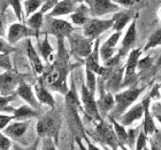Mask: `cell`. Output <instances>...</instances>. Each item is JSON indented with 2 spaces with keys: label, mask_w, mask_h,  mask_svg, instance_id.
Returning <instances> with one entry per match:
<instances>
[{
  "label": "cell",
  "mask_w": 161,
  "mask_h": 150,
  "mask_svg": "<svg viewBox=\"0 0 161 150\" xmlns=\"http://www.w3.org/2000/svg\"><path fill=\"white\" fill-rule=\"evenodd\" d=\"M57 40L58 50L55 53L54 60L50 64L45 65V69L40 77L43 78L44 84L46 85L48 90L64 95L69 90L67 78L74 65L70 62V54L68 53L67 48L64 46V39Z\"/></svg>",
  "instance_id": "cell-1"
},
{
  "label": "cell",
  "mask_w": 161,
  "mask_h": 150,
  "mask_svg": "<svg viewBox=\"0 0 161 150\" xmlns=\"http://www.w3.org/2000/svg\"><path fill=\"white\" fill-rule=\"evenodd\" d=\"M62 117L57 108H51V110L45 115H42L37 119L36 124V133L38 137H51L58 144L59 134H60Z\"/></svg>",
  "instance_id": "cell-2"
},
{
  "label": "cell",
  "mask_w": 161,
  "mask_h": 150,
  "mask_svg": "<svg viewBox=\"0 0 161 150\" xmlns=\"http://www.w3.org/2000/svg\"><path fill=\"white\" fill-rule=\"evenodd\" d=\"M143 91H144L143 87H141V88L139 87H129L128 90L122 91L120 93L119 92L115 93V106L111 112L108 113V116H112L118 119L124 111L128 110L136 102V100L139 97Z\"/></svg>",
  "instance_id": "cell-3"
},
{
  "label": "cell",
  "mask_w": 161,
  "mask_h": 150,
  "mask_svg": "<svg viewBox=\"0 0 161 150\" xmlns=\"http://www.w3.org/2000/svg\"><path fill=\"white\" fill-rule=\"evenodd\" d=\"M94 135L93 137L97 139L100 143H104L108 147L113 148V149H118L120 147V142H119L118 137L115 135L114 128L112 126V124L105 118L100 119L99 122L96 123V128H94Z\"/></svg>",
  "instance_id": "cell-4"
},
{
  "label": "cell",
  "mask_w": 161,
  "mask_h": 150,
  "mask_svg": "<svg viewBox=\"0 0 161 150\" xmlns=\"http://www.w3.org/2000/svg\"><path fill=\"white\" fill-rule=\"evenodd\" d=\"M80 103L83 108L84 115L90 120L97 123L100 119H103L99 113L97 107V100L94 97V93H92L86 87L85 84H82V90H80Z\"/></svg>",
  "instance_id": "cell-5"
},
{
  "label": "cell",
  "mask_w": 161,
  "mask_h": 150,
  "mask_svg": "<svg viewBox=\"0 0 161 150\" xmlns=\"http://www.w3.org/2000/svg\"><path fill=\"white\" fill-rule=\"evenodd\" d=\"M113 28V20H101L99 17H91L83 25V34L89 39L94 40L100 37L101 34Z\"/></svg>",
  "instance_id": "cell-6"
},
{
  "label": "cell",
  "mask_w": 161,
  "mask_h": 150,
  "mask_svg": "<svg viewBox=\"0 0 161 150\" xmlns=\"http://www.w3.org/2000/svg\"><path fill=\"white\" fill-rule=\"evenodd\" d=\"M70 45V52L73 55L80 59H85V57L91 53L92 47H93L94 40L89 39L84 34H73L67 38Z\"/></svg>",
  "instance_id": "cell-7"
},
{
  "label": "cell",
  "mask_w": 161,
  "mask_h": 150,
  "mask_svg": "<svg viewBox=\"0 0 161 150\" xmlns=\"http://www.w3.org/2000/svg\"><path fill=\"white\" fill-rule=\"evenodd\" d=\"M6 37L8 43L15 46L22 39H27V38H36L37 39V34H36V32L32 29L28 27L25 22L17 21V22L12 23L8 27L6 32Z\"/></svg>",
  "instance_id": "cell-8"
},
{
  "label": "cell",
  "mask_w": 161,
  "mask_h": 150,
  "mask_svg": "<svg viewBox=\"0 0 161 150\" xmlns=\"http://www.w3.org/2000/svg\"><path fill=\"white\" fill-rule=\"evenodd\" d=\"M99 47H100V40H99V38H97V39H94L93 47H92L91 53L85 57V68L91 70L92 72H94L97 76H100L101 78H105L106 75L108 74L109 68L100 64Z\"/></svg>",
  "instance_id": "cell-9"
},
{
  "label": "cell",
  "mask_w": 161,
  "mask_h": 150,
  "mask_svg": "<svg viewBox=\"0 0 161 150\" xmlns=\"http://www.w3.org/2000/svg\"><path fill=\"white\" fill-rule=\"evenodd\" d=\"M89 14L92 17H101L106 14H114L121 9V6L113 0H86Z\"/></svg>",
  "instance_id": "cell-10"
},
{
  "label": "cell",
  "mask_w": 161,
  "mask_h": 150,
  "mask_svg": "<svg viewBox=\"0 0 161 150\" xmlns=\"http://www.w3.org/2000/svg\"><path fill=\"white\" fill-rule=\"evenodd\" d=\"M23 77L24 75H21L14 68L10 70H5L0 74V93L3 95L15 94L17 85Z\"/></svg>",
  "instance_id": "cell-11"
},
{
  "label": "cell",
  "mask_w": 161,
  "mask_h": 150,
  "mask_svg": "<svg viewBox=\"0 0 161 150\" xmlns=\"http://www.w3.org/2000/svg\"><path fill=\"white\" fill-rule=\"evenodd\" d=\"M142 49L141 48H134L130 49L128 60L124 64V75L123 81H122V87L129 86L134 83L136 79V69H137L138 60L141 59Z\"/></svg>",
  "instance_id": "cell-12"
},
{
  "label": "cell",
  "mask_w": 161,
  "mask_h": 150,
  "mask_svg": "<svg viewBox=\"0 0 161 150\" xmlns=\"http://www.w3.org/2000/svg\"><path fill=\"white\" fill-rule=\"evenodd\" d=\"M50 23L47 34H52L57 39H66L75 31V28L73 24H70L68 21L59 18V17H48Z\"/></svg>",
  "instance_id": "cell-13"
},
{
  "label": "cell",
  "mask_w": 161,
  "mask_h": 150,
  "mask_svg": "<svg viewBox=\"0 0 161 150\" xmlns=\"http://www.w3.org/2000/svg\"><path fill=\"white\" fill-rule=\"evenodd\" d=\"M124 75V65H121L120 63L116 64L115 67L109 68L108 74L106 75L104 79L105 88L111 92V93H118V91L122 87Z\"/></svg>",
  "instance_id": "cell-14"
},
{
  "label": "cell",
  "mask_w": 161,
  "mask_h": 150,
  "mask_svg": "<svg viewBox=\"0 0 161 150\" xmlns=\"http://www.w3.org/2000/svg\"><path fill=\"white\" fill-rule=\"evenodd\" d=\"M99 88H100V95H99V99L97 100V107L101 118H106L108 116V113L111 112L112 109L115 106L114 95H113V93L108 92L105 88L104 79L101 80V83L99 84Z\"/></svg>",
  "instance_id": "cell-15"
},
{
  "label": "cell",
  "mask_w": 161,
  "mask_h": 150,
  "mask_svg": "<svg viewBox=\"0 0 161 150\" xmlns=\"http://www.w3.org/2000/svg\"><path fill=\"white\" fill-rule=\"evenodd\" d=\"M15 94H16V96L21 97V99H22L27 104H29L30 107L35 108V109H37V110H40V103L38 102L37 97H36L34 87L31 86L30 84H28L23 78L20 80V83L17 85Z\"/></svg>",
  "instance_id": "cell-16"
},
{
  "label": "cell",
  "mask_w": 161,
  "mask_h": 150,
  "mask_svg": "<svg viewBox=\"0 0 161 150\" xmlns=\"http://www.w3.org/2000/svg\"><path fill=\"white\" fill-rule=\"evenodd\" d=\"M25 55H27L29 64H30L31 69L34 71L35 76H40V75L43 74L44 69H45V65H44V62L42 61V57H40L39 53H38V50L34 46L31 38H27Z\"/></svg>",
  "instance_id": "cell-17"
},
{
  "label": "cell",
  "mask_w": 161,
  "mask_h": 150,
  "mask_svg": "<svg viewBox=\"0 0 161 150\" xmlns=\"http://www.w3.org/2000/svg\"><path fill=\"white\" fill-rule=\"evenodd\" d=\"M34 91L40 106L43 104V106H47V107L50 108H57L55 99H54V96L51 93V90H48L46 87V85L44 84L43 78L40 76L37 77V81L35 84Z\"/></svg>",
  "instance_id": "cell-18"
},
{
  "label": "cell",
  "mask_w": 161,
  "mask_h": 150,
  "mask_svg": "<svg viewBox=\"0 0 161 150\" xmlns=\"http://www.w3.org/2000/svg\"><path fill=\"white\" fill-rule=\"evenodd\" d=\"M31 120H12L8 125L3 130L7 137L15 141H20L27 133Z\"/></svg>",
  "instance_id": "cell-19"
},
{
  "label": "cell",
  "mask_w": 161,
  "mask_h": 150,
  "mask_svg": "<svg viewBox=\"0 0 161 150\" xmlns=\"http://www.w3.org/2000/svg\"><path fill=\"white\" fill-rule=\"evenodd\" d=\"M137 17H138V15H135V17L132 18V22L130 23L127 32L124 34L123 39H122V45H121V48L118 52L121 55V57H123L128 52H130V49H132V46H134L135 43H136V38H137L136 21H137Z\"/></svg>",
  "instance_id": "cell-20"
},
{
  "label": "cell",
  "mask_w": 161,
  "mask_h": 150,
  "mask_svg": "<svg viewBox=\"0 0 161 150\" xmlns=\"http://www.w3.org/2000/svg\"><path fill=\"white\" fill-rule=\"evenodd\" d=\"M143 113H144V104H143V102H141V103L135 104L134 107H131L130 109L124 111L118 118V120L125 127L131 126L136 120L141 119L143 117Z\"/></svg>",
  "instance_id": "cell-21"
},
{
  "label": "cell",
  "mask_w": 161,
  "mask_h": 150,
  "mask_svg": "<svg viewBox=\"0 0 161 150\" xmlns=\"http://www.w3.org/2000/svg\"><path fill=\"white\" fill-rule=\"evenodd\" d=\"M143 104H144V113H143V117H144V120H143V126H142V130L147 137L152 135V134L157 132V127H155L154 120H153V117L151 115V110H150V103H151V97L148 96L146 99L142 101Z\"/></svg>",
  "instance_id": "cell-22"
},
{
  "label": "cell",
  "mask_w": 161,
  "mask_h": 150,
  "mask_svg": "<svg viewBox=\"0 0 161 150\" xmlns=\"http://www.w3.org/2000/svg\"><path fill=\"white\" fill-rule=\"evenodd\" d=\"M37 47H38V53H39L40 57L43 59L46 64H50L52 61L54 60V49L52 45H51L50 40H48V34L45 32L44 34V37L42 40H37Z\"/></svg>",
  "instance_id": "cell-23"
},
{
  "label": "cell",
  "mask_w": 161,
  "mask_h": 150,
  "mask_svg": "<svg viewBox=\"0 0 161 150\" xmlns=\"http://www.w3.org/2000/svg\"><path fill=\"white\" fill-rule=\"evenodd\" d=\"M13 117L15 120H32V119H38L42 113L40 110H37L35 108L30 107L29 104H23L19 108H14L13 111Z\"/></svg>",
  "instance_id": "cell-24"
},
{
  "label": "cell",
  "mask_w": 161,
  "mask_h": 150,
  "mask_svg": "<svg viewBox=\"0 0 161 150\" xmlns=\"http://www.w3.org/2000/svg\"><path fill=\"white\" fill-rule=\"evenodd\" d=\"M75 3H76L74 0H59L57 5L47 13V15H48V17H59L64 16V15H69L76 8Z\"/></svg>",
  "instance_id": "cell-25"
},
{
  "label": "cell",
  "mask_w": 161,
  "mask_h": 150,
  "mask_svg": "<svg viewBox=\"0 0 161 150\" xmlns=\"http://www.w3.org/2000/svg\"><path fill=\"white\" fill-rule=\"evenodd\" d=\"M113 30L114 31H122L127 24L132 20V14L130 10H119L114 13L113 17Z\"/></svg>",
  "instance_id": "cell-26"
},
{
  "label": "cell",
  "mask_w": 161,
  "mask_h": 150,
  "mask_svg": "<svg viewBox=\"0 0 161 150\" xmlns=\"http://www.w3.org/2000/svg\"><path fill=\"white\" fill-rule=\"evenodd\" d=\"M107 117L109 123L112 124V126L114 128L115 135H116L119 142H120V146H122V148H124V144H127L128 142V131L125 130V126L122 125L114 117L112 116H107Z\"/></svg>",
  "instance_id": "cell-27"
},
{
  "label": "cell",
  "mask_w": 161,
  "mask_h": 150,
  "mask_svg": "<svg viewBox=\"0 0 161 150\" xmlns=\"http://www.w3.org/2000/svg\"><path fill=\"white\" fill-rule=\"evenodd\" d=\"M25 24H27L28 27L32 29V30L36 32L37 34V39L36 40H39V34H40V30H42V27H43V23H44V13L42 10H38L36 13H34L32 15L28 17L27 20L24 21Z\"/></svg>",
  "instance_id": "cell-28"
},
{
  "label": "cell",
  "mask_w": 161,
  "mask_h": 150,
  "mask_svg": "<svg viewBox=\"0 0 161 150\" xmlns=\"http://www.w3.org/2000/svg\"><path fill=\"white\" fill-rule=\"evenodd\" d=\"M87 14H89V8H87V6H85L83 3L80 5V6H77L70 15L73 24L78 25V27H83L84 24L86 23V21L89 20Z\"/></svg>",
  "instance_id": "cell-29"
},
{
  "label": "cell",
  "mask_w": 161,
  "mask_h": 150,
  "mask_svg": "<svg viewBox=\"0 0 161 150\" xmlns=\"http://www.w3.org/2000/svg\"><path fill=\"white\" fill-rule=\"evenodd\" d=\"M22 5H23L24 21H25L30 15L40 9V7L43 5V0H24Z\"/></svg>",
  "instance_id": "cell-30"
},
{
  "label": "cell",
  "mask_w": 161,
  "mask_h": 150,
  "mask_svg": "<svg viewBox=\"0 0 161 150\" xmlns=\"http://www.w3.org/2000/svg\"><path fill=\"white\" fill-rule=\"evenodd\" d=\"M16 99V94H10V95H3L0 93V112L13 113L14 108L9 106L10 102H13Z\"/></svg>",
  "instance_id": "cell-31"
},
{
  "label": "cell",
  "mask_w": 161,
  "mask_h": 150,
  "mask_svg": "<svg viewBox=\"0 0 161 150\" xmlns=\"http://www.w3.org/2000/svg\"><path fill=\"white\" fill-rule=\"evenodd\" d=\"M161 46V28L155 30L153 34H151V37L148 38L147 43L144 47V52H147L148 49L155 48V47Z\"/></svg>",
  "instance_id": "cell-32"
},
{
  "label": "cell",
  "mask_w": 161,
  "mask_h": 150,
  "mask_svg": "<svg viewBox=\"0 0 161 150\" xmlns=\"http://www.w3.org/2000/svg\"><path fill=\"white\" fill-rule=\"evenodd\" d=\"M8 5L12 7L13 12L15 13V16H16L17 21H20V22H24L22 0H8Z\"/></svg>",
  "instance_id": "cell-33"
},
{
  "label": "cell",
  "mask_w": 161,
  "mask_h": 150,
  "mask_svg": "<svg viewBox=\"0 0 161 150\" xmlns=\"http://www.w3.org/2000/svg\"><path fill=\"white\" fill-rule=\"evenodd\" d=\"M85 79H86V83H85L86 87L92 93L96 94V90H97V75L85 68Z\"/></svg>",
  "instance_id": "cell-34"
},
{
  "label": "cell",
  "mask_w": 161,
  "mask_h": 150,
  "mask_svg": "<svg viewBox=\"0 0 161 150\" xmlns=\"http://www.w3.org/2000/svg\"><path fill=\"white\" fill-rule=\"evenodd\" d=\"M122 31H114V34H112L111 37L108 38L106 41H105L101 46L103 47H106V48H112V49H115V47H116V45H118L119 40H120L121 36H122V34H121Z\"/></svg>",
  "instance_id": "cell-35"
},
{
  "label": "cell",
  "mask_w": 161,
  "mask_h": 150,
  "mask_svg": "<svg viewBox=\"0 0 161 150\" xmlns=\"http://www.w3.org/2000/svg\"><path fill=\"white\" fill-rule=\"evenodd\" d=\"M17 52V47L8 43V40L5 39V37H0V53L12 54Z\"/></svg>",
  "instance_id": "cell-36"
},
{
  "label": "cell",
  "mask_w": 161,
  "mask_h": 150,
  "mask_svg": "<svg viewBox=\"0 0 161 150\" xmlns=\"http://www.w3.org/2000/svg\"><path fill=\"white\" fill-rule=\"evenodd\" d=\"M13 63L10 59V54L0 53V69L3 70H10L13 69Z\"/></svg>",
  "instance_id": "cell-37"
},
{
  "label": "cell",
  "mask_w": 161,
  "mask_h": 150,
  "mask_svg": "<svg viewBox=\"0 0 161 150\" xmlns=\"http://www.w3.org/2000/svg\"><path fill=\"white\" fill-rule=\"evenodd\" d=\"M147 135L143 132V130L138 133L137 135V139H136V146L135 148L137 150H142V149H146V143H147Z\"/></svg>",
  "instance_id": "cell-38"
},
{
  "label": "cell",
  "mask_w": 161,
  "mask_h": 150,
  "mask_svg": "<svg viewBox=\"0 0 161 150\" xmlns=\"http://www.w3.org/2000/svg\"><path fill=\"white\" fill-rule=\"evenodd\" d=\"M12 139L7 137L3 131H0V150H8L12 148Z\"/></svg>",
  "instance_id": "cell-39"
},
{
  "label": "cell",
  "mask_w": 161,
  "mask_h": 150,
  "mask_svg": "<svg viewBox=\"0 0 161 150\" xmlns=\"http://www.w3.org/2000/svg\"><path fill=\"white\" fill-rule=\"evenodd\" d=\"M12 120H14V117L12 113L0 112V131H3Z\"/></svg>",
  "instance_id": "cell-40"
},
{
  "label": "cell",
  "mask_w": 161,
  "mask_h": 150,
  "mask_svg": "<svg viewBox=\"0 0 161 150\" xmlns=\"http://www.w3.org/2000/svg\"><path fill=\"white\" fill-rule=\"evenodd\" d=\"M152 57L150 56H146L144 59H142V60H138V64H137V68H139V70L142 71H145L150 69V67L152 65Z\"/></svg>",
  "instance_id": "cell-41"
},
{
  "label": "cell",
  "mask_w": 161,
  "mask_h": 150,
  "mask_svg": "<svg viewBox=\"0 0 161 150\" xmlns=\"http://www.w3.org/2000/svg\"><path fill=\"white\" fill-rule=\"evenodd\" d=\"M128 131V142L127 144L129 146L130 148L134 147V144L136 143V139H137V132L138 130H136V128H129Z\"/></svg>",
  "instance_id": "cell-42"
},
{
  "label": "cell",
  "mask_w": 161,
  "mask_h": 150,
  "mask_svg": "<svg viewBox=\"0 0 161 150\" xmlns=\"http://www.w3.org/2000/svg\"><path fill=\"white\" fill-rule=\"evenodd\" d=\"M58 1H59V0H43V5L40 7V10H42L44 14H47L55 5H57Z\"/></svg>",
  "instance_id": "cell-43"
},
{
  "label": "cell",
  "mask_w": 161,
  "mask_h": 150,
  "mask_svg": "<svg viewBox=\"0 0 161 150\" xmlns=\"http://www.w3.org/2000/svg\"><path fill=\"white\" fill-rule=\"evenodd\" d=\"M115 3H118L119 6H122L124 8H131L136 6L141 0H113Z\"/></svg>",
  "instance_id": "cell-44"
},
{
  "label": "cell",
  "mask_w": 161,
  "mask_h": 150,
  "mask_svg": "<svg viewBox=\"0 0 161 150\" xmlns=\"http://www.w3.org/2000/svg\"><path fill=\"white\" fill-rule=\"evenodd\" d=\"M6 25H5V22H3V17L0 16V37H6Z\"/></svg>",
  "instance_id": "cell-45"
},
{
  "label": "cell",
  "mask_w": 161,
  "mask_h": 150,
  "mask_svg": "<svg viewBox=\"0 0 161 150\" xmlns=\"http://www.w3.org/2000/svg\"><path fill=\"white\" fill-rule=\"evenodd\" d=\"M155 118H157V119L159 120V123L161 124V115H157V116H155Z\"/></svg>",
  "instance_id": "cell-46"
},
{
  "label": "cell",
  "mask_w": 161,
  "mask_h": 150,
  "mask_svg": "<svg viewBox=\"0 0 161 150\" xmlns=\"http://www.w3.org/2000/svg\"><path fill=\"white\" fill-rule=\"evenodd\" d=\"M157 67H161V56H160V59L158 60V62H157Z\"/></svg>",
  "instance_id": "cell-47"
},
{
  "label": "cell",
  "mask_w": 161,
  "mask_h": 150,
  "mask_svg": "<svg viewBox=\"0 0 161 150\" xmlns=\"http://www.w3.org/2000/svg\"><path fill=\"white\" fill-rule=\"evenodd\" d=\"M75 3H82V1H86V0H74Z\"/></svg>",
  "instance_id": "cell-48"
}]
</instances>
